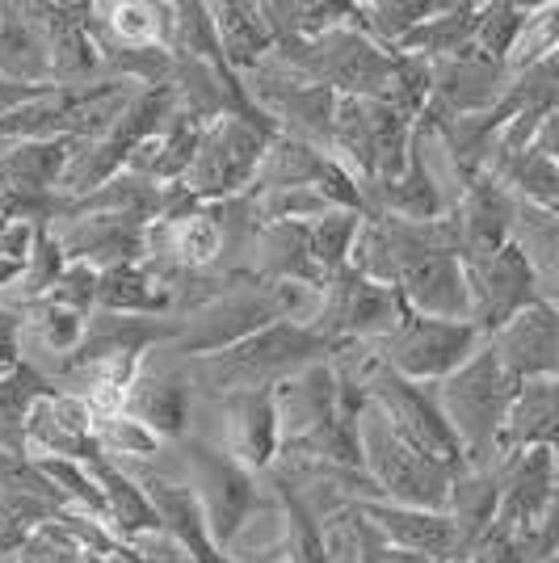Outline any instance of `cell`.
<instances>
[{
	"label": "cell",
	"instance_id": "cell-1",
	"mask_svg": "<svg viewBox=\"0 0 559 563\" xmlns=\"http://www.w3.org/2000/svg\"><path fill=\"white\" fill-rule=\"evenodd\" d=\"M332 345L325 336L282 320L256 332L249 341H240L232 350L207 353V357H186L189 362V383L198 396H232V391H256V387H278L282 378L299 375L316 362H328Z\"/></svg>",
	"mask_w": 559,
	"mask_h": 563
},
{
	"label": "cell",
	"instance_id": "cell-2",
	"mask_svg": "<svg viewBox=\"0 0 559 563\" xmlns=\"http://www.w3.org/2000/svg\"><path fill=\"white\" fill-rule=\"evenodd\" d=\"M513 391H517V378L505 375L492 345L475 353L463 371L434 383L438 408L463 446L467 467H501V429H505Z\"/></svg>",
	"mask_w": 559,
	"mask_h": 563
},
{
	"label": "cell",
	"instance_id": "cell-3",
	"mask_svg": "<svg viewBox=\"0 0 559 563\" xmlns=\"http://www.w3.org/2000/svg\"><path fill=\"white\" fill-rule=\"evenodd\" d=\"M168 450H173L182 475L189 479V488L198 493L210 542L219 547V555H228L232 542L240 539V530L274 500L270 475L244 471L232 454H223L219 446H210V442L194 438V433L182 438V442H173Z\"/></svg>",
	"mask_w": 559,
	"mask_h": 563
},
{
	"label": "cell",
	"instance_id": "cell-4",
	"mask_svg": "<svg viewBox=\"0 0 559 563\" xmlns=\"http://www.w3.org/2000/svg\"><path fill=\"white\" fill-rule=\"evenodd\" d=\"M358 442H362V471L374 479V488L387 505L450 514V484L459 471L442 467L425 459L417 446H408L371 399L358 417Z\"/></svg>",
	"mask_w": 559,
	"mask_h": 563
},
{
	"label": "cell",
	"instance_id": "cell-5",
	"mask_svg": "<svg viewBox=\"0 0 559 563\" xmlns=\"http://www.w3.org/2000/svg\"><path fill=\"white\" fill-rule=\"evenodd\" d=\"M379 362L413 383H442L454 371H463L475 353L489 345V336L471 320H429L408 311L399 329L383 341H371Z\"/></svg>",
	"mask_w": 559,
	"mask_h": 563
},
{
	"label": "cell",
	"instance_id": "cell-6",
	"mask_svg": "<svg viewBox=\"0 0 559 563\" xmlns=\"http://www.w3.org/2000/svg\"><path fill=\"white\" fill-rule=\"evenodd\" d=\"M366 399L374 408L392 421L399 438L408 446H417L425 459L442 463L450 471H463V446L454 438V429L446 424L442 408H438V396H434V383H413V378L396 375L379 362V371L366 378Z\"/></svg>",
	"mask_w": 559,
	"mask_h": 563
},
{
	"label": "cell",
	"instance_id": "cell-7",
	"mask_svg": "<svg viewBox=\"0 0 559 563\" xmlns=\"http://www.w3.org/2000/svg\"><path fill=\"white\" fill-rule=\"evenodd\" d=\"M274 135H265L261 126L244 122V118H219L202 131L194 168L186 173L182 186L198 198V202H228L249 194L265 161V147Z\"/></svg>",
	"mask_w": 559,
	"mask_h": 563
},
{
	"label": "cell",
	"instance_id": "cell-8",
	"mask_svg": "<svg viewBox=\"0 0 559 563\" xmlns=\"http://www.w3.org/2000/svg\"><path fill=\"white\" fill-rule=\"evenodd\" d=\"M408 316V303L396 286H379L362 274H337L320 290V311L307 329L325 336L328 345L337 341H383L399 329V320Z\"/></svg>",
	"mask_w": 559,
	"mask_h": 563
},
{
	"label": "cell",
	"instance_id": "cell-9",
	"mask_svg": "<svg viewBox=\"0 0 559 563\" xmlns=\"http://www.w3.org/2000/svg\"><path fill=\"white\" fill-rule=\"evenodd\" d=\"M463 265H467V282H471V324L484 332V336L505 329L517 311L542 303L535 269H530L526 253L513 240L505 249H496L492 257L463 261Z\"/></svg>",
	"mask_w": 559,
	"mask_h": 563
},
{
	"label": "cell",
	"instance_id": "cell-10",
	"mask_svg": "<svg viewBox=\"0 0 559 563\" xmlns=\"http://www.w3.org/2000/svg\"><path fill=\"white\" fill-rule=\"evenodd\" d=\"M559 496V454L556 450H522L501 463V505L496 526L505 534H522L538 526Z\"/></svg>",
	"mask_w": 559,
	"mask_h": 563
},
{
	"label": "cell",
	"instance_id": "cell-11",
	"mask_svg": "<svg viewBox=\"0 0 559 563\" xmlns=\"http://www.w3.org/2000/svg\"><path fill=\"white\" fill-rule=\"evenodd\" d=\"M513 76L505 64H496L489 55H480L475 43L450 59L434 64V106H442L450 118H471L496 110L509 93Z\"/></svg>",
	"mask_w": 559,
	"mask_h": 563
},
{
	"label": "cell",
	"instance_id": "cell-12",
	"mask_svg": "<svg viewBox=\"0 0 559 563\" xmlns=\"http://www.w3.org/2000/svg\"><path fill=\"white\" fill-rule=\"evenodd\" d=\"M496 362L505 375L526 383V378H559V307L535 303L517 311L509 324L489 336Z\"/></svg>",
	"mask_w": 559,
	"mask_h": 563
},
{
	"label": "cell",
	"instance_id": "cell-13",
	"mask_svg": "<svg viewBox=\"0 0 559 563\" xmlns=\"http://www.w3.org/2000/svg\"><path fill=\"white\" fill-rule=\"evenodd\" d=\"M274 408H278L282 446L304 442L307 433H316L325 421H332L341 408V383L332 375V366L316 362L299 375L282 378L274 387Z\"/></svg>",
	"mask_w": 559,
	"mask_h": 563
},
{
	"label": "cell",
	"instance_id": "cell-14",
	"mask_svg": "<svg viewBox=\"0 0 559 563\" xmlns=\"http://www.w3.org/2000/svg\"><path fill=\"white\" fill-rule=\"evenodd\" d=\"M408 311L429 320H471V282L459 253H438L413 265L396 286Z\"/></svg>",
	"mask_w": 559,
	"mask_h": 563
},
{
	"label": "cell",
	"instance_id": "cell-15",
	"mask_svg": "<svg viewBox=\"0 0 559 563\" xmlns=\"http://www.w3.org/2000/svg\"><path fill=\"white\" fill-rule=\"evenodd\" d=\"M522 450H556L559 454V378L517 383L501 429V463Z\"/></svg>",
	"mask_w": 559,
	"mask_h": 563
},
{
	"label": "cell",
	"instance_id": "cell-16",
	"mask_svg": "<svg viewBox=\"0 0 559 563\" xmlns=\"http://www.w3.org/2000/svg\"><path fill=\"white\" fill-rule=\"evenodd\" d=\"M358 509L379 526V534L387 539V547L417 551V555H429V560L438 563L459 555V530H454V517L450 514L404 509V505H387V500H366Z\"/></svg>",
	"mask_w": 559,
	"mask_h": 563
},
{
	"label": "cell",
	"instance_id": "cell-17",
	"mask_svg": "<svg viewBox=\"0 0 559 563\" xmlns=\"http://www.w3.org/2000/svg\"><path fill=\"white\" fill-rule=\"evenodd\" d=\"M253 278L325 286V274L311 257V223H265L256 235Z\"/></svg>",
	"mask_w": 559,
	"mask_h": 563
},
{
	"label": "cell",
	"instance_id": "cell-18",
	"mask_svg": "<svg viewBox=\"0 0 559 563\" xmlns=\"http://www.w3.org/2000/svg\"><path fill=\"white\" fill-rule=\"evenodd\" d=\"M496 505H501V467H463L454 475L450 517L459 530V555H467L496 526Z\"/></svg>",
	"mask_w": 559,
	"mask_h": 563
},
{
	"label": "cell",
	"instance_id": "cell-19",
	"mask_svg": "<svg viewBox=\"0 0 559 563\" xmlns=\"http://www.w3.org/2000/svg\"><path fill=\"white\" fill-rule=\"evenodd\" d=\"M210 13H215V34H219L223 59L235 76L253 71L278 43L261 4H210Z\"/></svg>",
	"mask_w": 559,
	"mask_h": 563
},
{
	"label": "cell",
	"instance_id": "cell-20",
	"mask_svg": "<svg viewBox=\"0 0 559 563\" xmlns=\"http://www.w3.org/2000/svg\"><path fill=\"white\" fill-rule=\"evenodd\" d=\"M480 13L484 4H442L434 18H425L420 25H413L396 47L399 55H417V59H450L475 43V30H480Z\"/></svg>",
	"mask_w": 559,
	"mask_h": 563
},
{
	"label": "cell",
	"instance_id": "cell-21",
	"mask_svg": "<svg viewBox=\"0 0 559 563\" xmlns=\"http://www.w3.org/2000/svg\"><path fill=\"white\" fill-rule=\"evenodd\" d=\"M97 311L114 316H173V295L147 265H114L101 274L97 286Z\"/></svg>",
	"mask_w": 559,
	"mask_h": 563
},
{
	"label": "cell",
	"instance_id": "cell-22",
	"mask_svg": "<svg viewBox=\"0 0 559 563\" xmlns=\"http://www.w3.org/2000/svg\"><path fill=\"white\" fill-rule=\"evenodd\" d=\"M366 122H371V147H374V189L392 186V181L404 177V168H408L417 118H408L392 101H366Z\"/></svg>",
	"mask_w": 559,
	"mask_h": 563
},
{
	"label": "cell",
	"instance_id": "cell-23",
	"mask_svg": "<svg viewBox=\"0 0 559 563\" xmlns=\"http://www.w3.org/2000/svg\"><path fill=\"white\" fill-rule=\"evenodd\" d=\"M320 534H325L328 563H383L387 560V539L379 534V526H374L358 505L328 514L325 521H320Z\"/></svg>",
	"mask_w": 559,
	"mask_h": 563
},
{
	"label": "cell",
	"instance_id": "cell-24",
	"mask_svg": "<svg viewBox=\"0 0 559 563\" xmlns=\"http://www.w3.org/2000/svg\"><path fill=\"white\" fill-rule=\"evenodd\" d=\"M325 165H328V152H320V147H311L304 140H291V135H274L270 147H265V161H261L253 189L316 186Z\"/></svg>",
	"mask_w": 559,
	"mask_h": 563
},
{
	"label": "cell",
	"instance_id": "cell-25",
	"mask_svg": "<svg viewBox=\"0 0 559 563\" xmlns=\"http://www.w3.org/2000/svg\"><path fill=\"white\" fill-rule=\"evenodd\" d=\"M97 446H101V459H110L118 467H131V463H156L168 442L156 438L152 429L127 412H114V417H101L97 421Z\"/></svg>",
	"mask_w": 559,
	"mask_h": 563
},
{
	"label": "cell",
	"instance_id": "cell-26",
	"mask_svg": "<svg viewBox=\"0 0 559 563\" xmlns=\"http://www.w3.org/2000/svg\"><path fill=\"white\" fill-rule=\"evenodd\" d=\"M362 219H366V214L328 211L311 223V257H316V265H320L325 282L350 269L353 240H358V232H362Z\"/></svg>",
	"mask_w": 559,
	"mask_h": 563
},
{
	"label": "cell",
	"instance_id": "cell-27",
	"mask_svg": "<svg viewBox=\"0 0 559 563\" xmlns=\"http://www.w3.org/2000/svg\"><path fill=\"white\" fill-rule=\"evenodd\" d=\"M559 55V4H538L526 13V25H522V34H517V43H513V55H509V76H522V71H530L535 64L542 59H556Z\"/></svg>",
	"mask_w": 559,
	"mask_h": 563
},
{
	"label": "cell",
	"instance_id": "cell-28",
	"mask_svg": "<svg viewBox=\"0 0 559 563\" xmlns=\"http://www.w3.org/2000/svg\"><path fill=\"white\" fill-rule=\"evenodd\" d=\"M526 13L530 9H522V4H484L480 30H475V51L496 59V64H509L513 43H517V34L526 25Z\"/></svg>",
	"mask_w": 559,
	"mask_h": 563
},
{
	"label": "cell",
	"instance_id": "cell-29",
	"mask_svg": "<svg viewBox=\"0 0 559 563\" xmlns=\"http://www.w3.org/2000/svg\"><path fill=\"white\" fill-rule=\"evenodd\" d=\"M80 555L85 547L64 530V521H47L13 547V563H80Z\"/></svg>",
	"mask_w": 559,
	"mask_h": 563
},
{
	"label": "cell",
	"instance_id": "cell-30",
	"mask_svg": "<svg viewBox=\"0 0 559 563\" xmlns=\"http://www.w3.org/2000/svg\"><path fill=\"white\" fill-rule=\"evenodd\" d=\"M97 286H101V274H97L94 265H85V261H68L64 278L55 282V290H51L47 299L51 303L72 307V311H80V316H94L97 311Z\"/></svg>",
	"mask_w": 559,
	"mask_h": 563
},
{
	"label": "cell",
	"instance_id": "cell-31",
	"mask_svg": "<svg viewBox=\"0 0 559 563\" xmlns=\"http://www.w3.org/2000/svg\"><path fill=\"white\" fill-rule=\"evenodd\" d=\"M530 152H538L542 161H551L559 168V114L542 118V126H538L535 143H530Z\"/></svg>",
	"mask_w": 559,
	"mask_h": 563
},
{
	"label": "cell",
	"instance_id": "cell-32",
	"mask_svg": "<svg viewBox=\"0 0 559 563\" xmlns=\"http://www.w3.org/2000/svg\"><path fill=\"white\" fill-rule=\"evenodd\" d=\"M22 274H25V265H18V261H4V257H0V295H4V290H9L13 282L22 278Z\"/></svg>",
	"mask_w": 559,
	"mask_h": 563
},
{
	"label": "cell",
	"instance_id": "cell-33",
	"mask_svg": "<svg viewBox=\"0 0 559 563\" xmlns=\"http://www.w3.org/2000/svg\"><path fill=\"white\" fill-rule=\"evenodd\" d=\"M383 563H438L429 555H417V551H399V547H387V560Z\"/></svg>",
	"mask_w": 559,
	"mask_h": 563
},
{
	"label": "cell",
	"instance_id": "cell-34",
	"mask_svg": "<svg viewBox=\"0 0 559 563\" xmlns=\"http://www.w3.org/2000/svg\"><path fill=\"white\" fill-rule=\"evenodd\" d=\"M80 563H122V560H110V555H97V551H85Z\"/></svg>",
	"mask_w": 559,
	"mask_h": 563
},
{
	"label": "cell",
	"instance_id": "cell-35",
	"mask_svg": "<svg viewBox=\"0 0 559 563\" xmlns=\"http://www.w3.org/2000/svg\"><path fill=\"white\" fill-rule=\"evenodd\" d=\"M0 563H13V551H0Z\"/></svg>",
	"mask_w": 559,
	"mask_h": 563
},
{
	"label": "cell",
	"instance_id": "cell-36",
	"mask_svg": "<svg viewBox=\"0 0 559 563\" xmlns=\"http://www.w3.org/2000/svg\"><path fill=\"white\" fill-rule=\"evenodd\" d=\"M446 563H471V560H467V555H454V560H446Z\"/></svg>",
	"mask_w": 559,
	"mask_h": 563
},
{
	"label": "cell",
	"instance_id": "cell-37",
	"mask_svg": "<svg viewBox=\"0 0 559 563\" xmlns=\"http://www.w3.org/2000/svg\"><path fill=\"white\" fill-rule=\"evenodd\" d=\"M551 563H559V560H551Z\"/></svg>",
	"mask_w": 559,
	"mask_h": 563
},
{
	"label": "cell",
	"instance_id": "cell-38",
	"mask_svg": "<svg viewBox=\"0 0 559 563\" xmlns=\"http://www.w3.org/2000/svg\"><path fill=\"white\" fill-rule=\"evenodd\" d=\"M0 542H4V539H0Z\"/></svg>",
	"mask_w": 559,
	"mask_h": 563
}]
</instances>
